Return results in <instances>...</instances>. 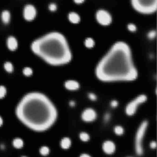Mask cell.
I'll use <instances>...</instances> for the list:
<instances>
[{
    "label": "cell",
    "mask_w": 157,
    "mask_h": 157,
    "mask_svg": "<svg viewBox=\"0 0 157 157\" xmlns=\"http://www.w3.org/2000/svg\"><path fill=\"white\" fill-rule=\"evenodd\" d=\"M97 79L105 83L130 82L137 79L139 71L132 49L123 41L113 43L96 65Z\"/></svg>",
    "instance_id": "1"
},
{
    "label": "cell",
    "mask_w": 157,
    "mask_h": 157,
    "mask_svg": "<svg viewBox=\"0 0 157 157\" xmlns=\"http://www.w3.org/2000/svg\"><path fill=\"white\" fill-rule=\"evenodd\" d=\"M15 114L26 127L37 132L49 129L55 123L58 109L52 101L38 91L26 93L19 101Z\"/></svg>",
    "instance_id": "2"
},
{
    "label": "cell",
    "mask_w": 157,
    "mask_h": 157,
    "mask_svg": "<svg viewBox=\"0 0 157 157\" xmlns=\"http://www.w3.org/2000/svg\"><path fill=\"white\" fill-rule=\"evenodd\" d=\"M31 49L35 55L53 66L67 65L73 58L68 41L58 32H52L37 38L31 44Z\"/></svg>",
    "instance_id": "3"
},
{
    "label": "cell",
    "mask_w": 157,
    "mask_h": 157,
    "mask_svg": "<svg viewBox=\"0 0 157 157\" xmlns=\"http://www.w3.org/2000/svg\"><path fill=\"white\" fill-rule=\"evenodd\" d=\"M148 100V97L146 94L141 93L135 96L127 103L124 108L125 114L128 116H134L137 112L139 109Z\"/></svg>",
    "instance_id": "4"
},
{
    "label": "cell",
    "mask_w": 157,
    "mask_h": 157,
    "mask_svg": "<svg viewBox=\"0 0 157 157\" xmlns=\"http://www.w3.org/2000/svg\"><path fill=\"white\" fill-rule=\"evenodd\" d=\"M134 9L143 14H151L156 11L157 0H131Z\"/></svg>",
    "instance_id": "5"
},
{
    "label": "cell",
    "mask_w": 157,
    "mask_h": 157,
    "mask_svg": "<svg viewBox=\"0 0 157 157\" xmlns=\"http://www.w3.org/2000/svg\"><path fill=\"white\" fill-rule=\"evenodd\" d=\"M148 123L147 121H144L139 127L136 136V151L139 155H141L143 152L142 147V140L144 137L145 131L148 127Z\"/></svg>",
    "instance_id": "6"
},
{
    "label": "cell",
    "mask_w": 157,
    "mask_h": 157,
    "mask_svg": "<svg viewBox=\"0 0 157 157\" xmlns=\"http://www.w3.org/2000/svg\"><path fill=\"white\" fill-rule=\"evenodd\" d=\"M81 117L82 120L84 122L90 123L97 120V112L93 108L88 107L83 109Z\"/></svg>",
    "instance_id": "7"
},
{
    "label": "cell",
    "mask_w": 157,
    "mask_h": 157,
    "mask_svg": "<svg viewBox=\"0 0 157 157\" xmlns=\"http://www.w3.org/2000/svg\"><path fill=\"white\" fill-rule=\"evenodd\" d=\"M96 19L98 22L103 26L110 25L112 22L111 15L107 11L99 10L96 13Z\"/></svg>",
    "instance_id": "8"
},
{
    "label": "cell",
    "mask_w": 157,
    "mask_h": 157,
    "mask_svg": "<svg viewBox=\"0 0 157 157\" xmlns=\"http://www.w3.org/2000/svg\"><path fill=\"white\" fill-rule=\"evenodd\" d=\"M37 12L36 8L33 5L28 4L24 9V18L28 21L33 20L37 16Z\"/></svg>",
    "instance_id": "9"
},
{
    "label": "cell",
    "mask_w": 157,
    "mask_h": 157,
    "mask_svg": "<svg viewBox=\"0 0 157 157\" xmlns=\"http://www.w3.org/2000/svg\"><path fill=\"white\" fill-rule=\"evenodd\" d=\"M64 87L67 90L71 92L78 91L81 88V84L77 80L70 79L64 82Z\"/></svg>",
    "instance_id": "10"
},
{
    "label": "cell",
    "mask_w": 157,
    "mask_h": 157,
    "mask_svg": "<svg viewBox=\"0 0 157 157\" xmlns=\"http://www.w3.org/2000/svg\"><path fill=\"white\" fill-rule=\"evenodd\" d=\"M6 45L9 50L14 52L18 48L19 43L17 39L14 36H10L7 38Z\"/></svg>",
    "instance_id": "11"
},
{
    "label": "cell",
    "mask_w": 157,
    "mask_h": 157,
    "mask_svg": "<svg viewBox=\"0 0 157 157\" xmlns=\"http://www.w3.org/2000/svg\"><path fill=\"white\" fill-rule=\"evenodd\" d=\"M102 148L104 152L108 154H111L114 153L116 149L115 144L110 141H105L103 143Z\"/></svg>",
    "instance_id": "12"
},
{
    "label": "cell",
    "mask_w": 157,
    "mask_h": 157,
    "mask_svg": "<svg viewBox=\"0 0 157 157\" xmlns=\"http://www.w3.org/2000/svg\"><path fill=\"white\" fill-rule=\"evenodd\" d=\"M84 45L86 48L91 49L96 46V42L94 39L91 37H87L84 41Z\"/></svg>",
    "instance_id": "13"
},
{
    "label": "cell",
    "mask_w": 157,
    "mask_h": 157,
    "mask_svg": "<svg viewBox=\"0 0 157 157\" xmlns=\"http://www.w3.org/2000/svg\"><path fill=\"white\" fill-rule=\"evenodd\" d=\"M68 19L71 23L74 24H77L80 21V17L75 12H71L69 14Z\"/></svg>",
    "instance_id": "14"
},
{
    "label": "cell",
    "mask_w": 157,
    "mask_h": 157,
    "mask_svg": "<svg viewBox=\"0 0 157 157\" xmlns=\"http://www.w3.org/2000/svg\"><path fill=\"white\" fill-rule=\"evenodd\" d=\"M12 144L14 148L20 149L23 148L24 146V142L22 139L20 137H16L13 141Z\"/></svg>",
    "instance_id": "15"
},
{
    "label": "cell",
    "mask_w": 157,
    "mask_h": 157,
    "mask_svg": "<svg viewBox=\"0 0 157 157\" xmlns=\"http://www.w3.org/2000/svg\"><path fill=\"white\" fill-rule=\"evenodd\" d=\"M1 19L4 24H8L10 21L11 14L9 11L5 10L1 14Z\"/></svg>",
    "instance_id": "16"
},
{
    "label": "cell",
    "mask_w": 157,
    "mask_h": 157,
    "mask_svg": "<svg viewBox=\"0 0 157 157\" xmlns=\"http://www.w3.org/2000/svg\"><path fill=\"white\" fill-rule=\"evenodd\" d=\"M71 145V141L68 137H64L60 141V146L64 149H68Z\"/></svg>",
    "instance_id": "17"
},
{
    "label": "cell",
    "mask_w": 157,
    "mask_h": 157,
    "mask_svg": "<svg viewBox=\"0 0 157 157\" xmlns=\"http://www.w3.org/2000/svg\"><path fill=\"white\" fill-rule=\"evenodd\" d=\"M3 67L5 70L8 73H12L14 71V66L11 62H5L3 64Z\"/></svg>",
    "instance_id": "18"
},
{
    "label": "cell",
    "mask_w": 157,
    "mask_h": 157,
    "mask_svg": "<svg viewBox=\"0 0 157 157\" xmlns=\"http://www.w3.org/2000/svg\"><path fill=\"white\" fill-rule=\"evenodd\" d=\"M23 73L26 77H29L33 74V69L30 67H25L23 69Z\"/></svg>",
    "instance_id": "19"
},
{
    "label": "cell",
    "mask_w": 157,
    "mask_h": 157,
    "mask_svg": "<svg viewBox=\"0 0 157 157\" xmlns=\"http://www.w3.org/2000/svg\"><path fill=\"white\" fill-rule=\"evenodd\" d=\"M40 154L43 156H46L50 153V149L46 146H42L39 149Z\"/></svg>",
    "instance_id": "20"
},
{
    "label": "cell",
    "mask_w": 157,
    "mask_h": 157,
    "mask_svg": "<svg viewBox=\"0 0 157 157\" xmlns=\"http://www.w3.org/2000/svg\"><path fill=\"white\" fill-rule=\"evenodd\" d=\"M87 98L89 99V100L91 102H96L97 101L98 98L97 95L96 93L93 92H88L87 95Z\"/></svg>",
    "instance_id": "21"
},
{
    "label": "cell",
    "mask_w": 157,
    "mask_h": 157,
    "mask_svg": "<svg viewBox=\"0 0 157 157\" xmlns=\"http://www.w3.org/2000/svg\"><path fill=\"white\" fill-rule=\"evenodd\" d=\"M7 94V88L3 85H0V99L4 98Z\"/></svg>",
    "instance_id": "22"
},
{
    "label": "cell",
    "mask_w": 157,
    "mask_h": 157,
    "mask_svg": "<svg viewBox=\"0 0 157 157\" xmlns=\"http://www.w3.org/2000/svg\"><path fill=\"white\" fill-rule=\"evenodd\" d=\"M114 132L116 135L121 136L124 133V129L123 127L120 126H117L114 127Z\"/></svg>",
    "instance_id": "23"
},
{
    "label": "cell",
    "mask_w": 157,
    "mask_h": 157,
    "mask_svg": "<svg viewBox=\"0 0 157 157\" xmlns=\"http://www.w3.org/2000/svg\"><path fill=\"white\" fill-rule=\"evenodd\" d=\"M79 137L81 140L83 141H88L90 138L89 134L84 132L81 133L79 135Z\"/></svg>",
    "instance_id": "24"
},
{
    "label": "cell",
    "mask_w": 157,
    "mask_h": 157,
    "mask_svg": "<svg viewBox=\"0 0 157 157\" xmlns=\"http://www.w3.org/2000/svg\"><path fill=\"white\" fill-rule=\"evenodd\" d=\"M156 32L154 30L149 31L147 34V37L149 40H153L156 38Z\"/></svg>",
    "instance_id": "25"
},
{
    "label": "cell",
    "mask_w": 157,
    "mask_h": 157,
    "mask_svg": "<svg viewBox=\"0 0 157 157\" xmlns=\"http://www.w3.org/2000/svg\"><path fill=\"white\" fill-rule=\"evenodd\" d=\"M119 105V102L117 100L112 99L110 102V106L112 109H116Z\"/></svg>",
    "instance_id": "26"
},
{
    "label": "cell",
    "mask_w": 157,
    "mask_h": 157,
    "mask_svg": "<svg viewBox=\"0 0 157 157\" xmlns=\"http://www.w3.org/2000/svg\"><path fill=\"white\" fill-rule=\"evenodd\" d=\"M128 30L131 32H135L137 31V27L135 24L130 23L127 26Z\"/></svg>",
    "instance_id": "27"
},
{
    "label": "cell",
    "mask_w": 157,
    "mask_h": 157,
    "mask_svg": "<svg viewBox=\"0 0 157 157\" xmlns=\"http://www.w3.org/2000/svg\"><path fill=\"white\" fill-rule=\"evenodd\" d=\"M111 119V115L109 112H107L104 114L103 119L105 122H108Z\"/></svg>",
    "instance_id": "28"
},
{
    "label": "cell",
    "mask_w": 157,
    "mask_h": 157,
    "mask_svg": "<svg viewBox=\"0 0 157 157\" xmlns=\"http://www.w3.org/2000/svg\"><path fill=\"white\" fill-rule=\"evenodd\" d=\"M49 10L51 12H55L57 10V5L55 3H51L49 6Z\"/></svg>",
    "instance_id": "29"
},
{
    "label": "cell",
    "mask_w": 157,
    "mask_h": 157,
    "mask_svg": "<svg viewBox=\"0 0 157 157\" xmlns=\"http://www.w3.org/2000/svg\"><path fill=\"white\" fill-rule=\"evenodd\" d=\"M69 105L71 108H74L76 105V102L74 100H71L69 102Z\"/></svg>",
    "instance_id": "30"
},
{
    "label": "cell",
    "mask_w": 157,
    "mask_h": 157,
    "mask_svg": "<svg viewBox=\"0 0 157 157\" xmlns=\"http://www.w3.org/2000/svg\"><path fill=\"white\" fill-rule=\"evenodd\" d=\"M150 147L152 148H155L156 147V143L155 141H152L150 143Z\"/></svg>",
    "instance_id": "31"
},
{
    "label": "cell",
    "mask_w": 157,
    "mask_h": 157,
    "mask_svg": "<svg viewBox=\"0 0 157 157\" xmlns=\"http://www.w3.org/2000/svg\"><path fill=\"white\" fill-rule=\"evenodd\" d=\"M75 3L77 4H81V3H83L84 2L85 0H74Z\"/></svg>",
    "instance_id": "32"
},
{
    "label": "cell",
    "mask_w": 157,
    "mask_h": 157,
    "mask_svg": "<svg viewBox=\"0 0 157 157\" xmlns=\"http://www.w3.org/2000/svg\"><path fill=\"white\" fill-rule=\"evenodd\" d=\"M3 119L2 117L0 115V127H2V125H3Z\"/></svg>",
    "instance_id": "33"
},
{
    "label": "cell",
    "mask_w": 157,
    "mask_h": 157,
    "mask_svg": "<svg viewBox=\"0 0 157 157\" xmlns=\"http://www.w3.org/2000/svg\"><path fill=\"white\" fill-rule=\"evenodd\" d=\"M80 157H91L89 155L87 154H82L80 156Z\"/></svg>",
    "instance_id": "34"
},
{
    "label": "cell",
    "mask_w": 157,
    "mask_h": 157,
    "mask_svg": "<svg viewBox=\"0 0 157 157\" xmlns=\"http://www.w3.org/2000/svg\"><path fill=\"white\" fill-rule=\"evenodd\" d=\"M21 157H26V156H21Z\"/></svg>",
    "instance_id": "35"
}]
</instances>
